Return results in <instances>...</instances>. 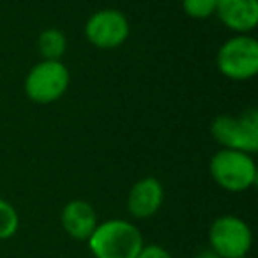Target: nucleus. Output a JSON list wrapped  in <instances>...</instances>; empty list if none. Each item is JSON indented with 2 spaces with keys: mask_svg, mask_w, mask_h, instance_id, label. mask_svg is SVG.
I'll return each instance as SVG.
<instances>
[{
  "mask_svg": "<svg viewBox=\"0 0 258 258\" xmlns=\"http://www.w3.org/2000/svg\"><path fill=\"white\" fill-rule=\"evenodd\" d=\"M87 242L94 258H137L145 246L138 226L127 219L97 223Z\"/></svg>",
  "mask_w": 258,
  "mask_h": 258,
  "instance_id": "obj_1",
  "label": "nucleus"
},
{
  "mask_svg": "<svg viewBox=\"0 0 258 258\" xmlns=\"http://www.w3.org/2000/svg\"><path fill=\"white\" fill-rule=\"evenodd\" d=\"M211 177L219 187L230 193H242L256 184V163L253 156L232 149H221L209 163Z\"/></svg>",
  "mask_w": 258,
  "mask_h": 258,
  "instance_id": "obj_2",
  "label": "nucleus"
},
{
  "mask_svg": "<svg viewBox=\"0 0 258 258\" xmlns=\"http://www.w3.org/2000/svg\"><path fill=\"white\" fill-rule=\"evenodd\" d=\"M211 135L223 149L253 156L258 151V111L249 108L239 115H219L212 120Z\"/></svg>",
  "mask_w": 258,
  "mask_h": 258,
  "instance_id": "obj_3",
  "label": "nucleus"
},
{
  "mask_svg": "<svg viewBox=\"0 0 258 258\" xmlns=\"http://www.w3.org/2000/svg\"><path fill=\"white\" fill-rule=\"evenodd\" d=\"M216 64L228 80H251L258 73V41L249 34H235L219 46Z\"/></svg>",
  "mask_w": 258,
  "mask_h": 258,
  "instance_id": "obj_4",
  "label": "nucleus"
},
{
  "mask_svg": "<svg viewBox=\"0 0 258 258\" xmlns=\"http://www.w3.org/2000/svg\"><path fill=\"white\" fill-rule=\"evenodd\" d=\"M69 82H71V75L64 62L41 60L29 71L23 89L32 103L51 104L64 96Z\"/></svg>",
  "mask_w": 258,
  "mask_h": 258,
  "instance_id": "obj_5",
  "label": "nucleus"
},
{
  "mask_svg": "<svg viewBox=\"0 0 258 258\" xmlns=\"http://www.w3.org/2000/svg\"><path fill=\"white\" fill-rule=\"evenodd\" d=\"M209 244L221 258L247 256L253 244V233L244 219L225 214L212 221L209 228Z\"/></svg>",
  "mask_w": 258,
  "mask_h": 258,
  "instance_id": "obj_6",
  "label": "nucleus"
},
{
  "mask_svg": "<svg viewBox=\"0 0 258 258\" xmlns=\"http://www.w3.org/2000/svg\"><path fill=\"white\" fill-rule=\"evenodd\" d=\"M131 27L124 13L117 9L96 11L85 23V37L92 46L113 50L127 41Z\"/></svg>",
  "mask_w": 258,
  "mask_h": 258,
  "instance_id": "obj_7",
  "label": "nucleus"
},
{
  "mask_svg": "<svg viewBox=\"0 0 258 258\" xmlns=\"http://www.w3.org/2000/svg\"><path fill=\"white\" fill-rule=\"evenodd\" d=\"M165 200L163 184L156 177L137 180L127 195V212L137 219H149L158 214Z\"/></svg>",
  "mask_w": 258,
  "mask_h": 258,
  "instance_id": "obj_8",
  "label": "nucleus"
},
{
  "mask_svg": "<svg viewBox=\"0 0 258 258\" xmlns=\"http://www.w3.org/2000/svg\"><path fill=\"white\" fill-rule=\"evenodd\" d=\"M216 15L235 34H249L258 25V0H218Z\"/></svg>",
  "mask_w": 258,
  "mask_h": 258,
  "instance_id": "obj_9",
  "label": "nucleus"
},
{
  "mask_svg": "<svg viewBox=\"0 0 258 258\" xmlns=\"http://www.w3.org/2000/svg\"><path fill=\"white\" fill-rule=\"evenodd\" d=\"M60 223L64 232L75 240H89L97 226V214L85 200H71L60 212Z\"/></svg>",
  "mask_w": 258,
  "mask_h": 258,
  "instance_id": "obj_10",
  "label": "nucleus"
},
{
  "mask_svg": "<svg viewBox=\"0 0 258 258\" xmlns=\"http://www.w3.org/2000/svg\"><path fill=\"white\" fill-rule=\"evenodd\" d=\"M37 50L43 60H62L66 50H68V39L66 34L58 29H46L37 37Z\"/></svg>",
  "mask_w": 258,
  "mask_h": 258,
  "instance_id": "obj_11",
  "label": "nucleus"
},
{
  "mask_svg": "<svg viewBox=\"0 0 258 258\" xmlns=\"http://www.w3.org/2000/svg\"><path fill=\"white\" fill-rule=\"evenodd\" d=\"M20 228V216L15 205L0 198V240L11 239Z\"/></svg>",
  "mask_w": 258,
  "mask_h": 258,
  "instance_id": "obj_12",
  "label": "nucleus"
},
{
  "mask_svg": "<svg viewBox=\"0 0 258 258\" xmlns=\"http://www.w3.org/2000/svg\"><path fill=\"white\" fill-rule=\"evenodd\" d=\"M218 0H182V9L189 18L207 20L216 15Z\"/></svg>",
  "mask_w": 258,
  "mask_h": 258,
  "instance_id": "obj_13",
  "label": "nucleus"
},
{
  "mask_svg": "<svg viewBox=\"0 0 258 258\" xmlns=\"http://www.w3.org/2000/svg\"><path fill=\"white\" fill-rule=\"evenodd\" d=\"M137 258H173V256L170 254L168 249H165L159 244H145Z\"/></svg>",
  "mask_w": 258,
  "mask_h": 258,
  "instance_id": "obj_14",
  "label": "nucleus"
},
{
  "mask_svg": "<svg viewBox=\"0 0 258 258\" xmlns=\"http://www.w3.org/2000/svg\"><path fill=\"white\" fill-rule=\"evenodd\" d=\"M195 258H221L219 254H216L212 249H205V251H202V253H198Z\"/></svg>",
  "mask_w": 258,
  "mask_h": 258,
  "instance_id": "obj_15",
  "label": "nucleus"
},
{
  "mask_svg": "<svg viewBox=\"0 0 258 258\" xmlns=\"http://www.w3.org/2000/svg\"><path fill=\"white\" fill-rule=\"evenodd\" d=\"M239 258H247V256H239Z\"/></svg>",
  "mask_w": 258,
  "mask_h": 258,
  "instance_id": "obj_16",
  "label": "nucleus"
}]
</instances>
